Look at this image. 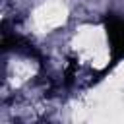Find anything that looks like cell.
<instances>
[{
  "label": "cell",
  "instance_id": "cell-1",
  "mask_svg": "<svg viewBox=\"0 0 124 124\" xmlns=\"http://www.w3.org/2000/svg\"><path fill=\"white\" fill-rule=\"evenodd\" d=\"M103 23L110 46V66H114L116 62L124 60V17L116 14H107Z\"/></svg>",
  "mask_w": 124,
  "mask_h": 124
}]
</instances>
